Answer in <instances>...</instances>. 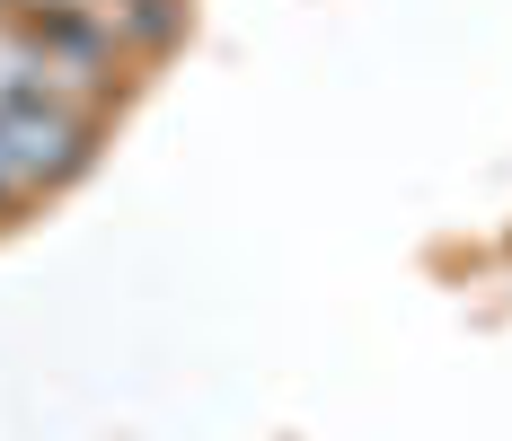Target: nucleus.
I'll return each mask as SVG.
<instances>
[{
  "mask_svg": "<svg viewBox=\"0 0 512 441\" xmlns=\"http://www.w3.org/2000/svg\"><path fill=\"white\" fill-rule=\"evenodd\" d=\"M0 159H9L18 186L71 177V168L89 159V124L62 115V106H45V98H9V106H0Z\"/></svg>",
  "mask_w": 512,
  "mask_h": 441,
  "instance_id": "1",
  "label": "nucleus"
},
{
  "mask_svg": "<svg viewBox=\"0 0 512 441\" xmlns=\"http://www.w3.org/2000/svg\"><path fill=\"white\" fill-rule=\"evenodd\" d=\"M0 195H18V177H9V159H0Z\"/></svg>",
  "mask_w": 512,
  "mask_h": 441,
  "instance_id": "2",
  "label": "nucleus"
}]
</instances>
